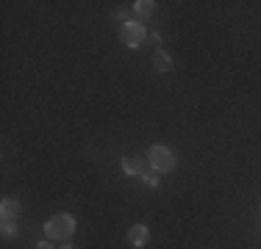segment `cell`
<instances>
[{"instance_id":"1","label":"cell","mask_w":261,"mask_h":249,"mask_svg":"<svg viewBox=\"0 0 261 249\" xmlns=\"http://www.w3.org/2000/svg\"><path fill=\"white\" fill-rule=\"evenodd\" d=\"M75 233V219L70 213H56L45 222V235L50 241H59V244H67Z\"/></svg>"},{"instance_id":"2","label":"cell","mask_w":261,"mask_h":249,"mask_svg":"<svg viewBox=\"0 0 261 249\" xmlns=\"http://www.w3.org/2000/svg\"><path fill=\"white\" fill-rule=\"evenodd\" d=\"M147 164L153 166L159 174H164V172H172L178 166V155L172 152L170 147H164V144H153L150 149H147Z\"/></svg>"},{"instance_id":"3","label":"cell","mask_w":261,"mask_h":249,"mask_svg":"<svg viewBox=\"0 0 261 249\" xmlns=\"http://www.w3.org/2000/svg\"><path fill=\"white\" fill-rule=\"evenodd\" d=\"M120 42H122L125 47H130V50H134V47H142V45L147 42L145 25H142V22H134V20L125 22V25H120Z\"/></svg>"},{"instance_id":"4","label":"cell","mask_w":261,"mask_h":249,"mask_svg":"<svg viewBox=\"0 0 261 249\" xmlns=\"http://www.w3.org/2000/svg\"><path fill=\"white\" fill-rule=\"evenodd\" d=\"M150 241V227L147 224H134V227H128V244L134 249H142Z\"/></svg>"},{"instance_id":"5","label":"cell","mask_w":261,"mask_h":249,"mask_svg":"<svg viewBox=\"0 0 261 249\" xmlns=\"http://www.w3.org/2000/svg\"><path fill=\"white\" fill-rule=\"evenodd\" d=\"M150 169V164H147V158H142V155H130V158H122V172L125 174H145Z\"/></svg>"},{"instance_id":"6","label":"cell","mask_w":261,"mask_h":249,"mask_svg":"<svg viewBox=\"0 0 261 249\" xmlns=\"http://www.w3.org/2000/svg\"><path fill=\"white\" fill-rule=\"evenodd\" d=\"M0 216H3V222H14L17 216H20V202L6 197L3 202H0Z\"/></svg>"},{"instance_id":"7","label":"cell","mask_w":261,"mask_h":249,"mask_svg":"<svg viewBox=\"0 0 261 249\" xmlns=\"http://www.w3.org/2000/svg\"><path fill=\"white\" fill-rule=\"evenodd\" d=\"M153 67H156V72H172V58L167 53H161V50H156L153 53Z\"/></svg>"},{"instance_id":"8","label":"cell","mask_w":261,"mask_h":249,"mask_svg":"<svg viewBox=\"0 0 261 249\" xmlns=\"http://www.w3.org/2000/svg\"><path fill=\"white\" fill-rule=\"evenodd\" d=\"M134 11L139 17H150L153 11H156V3H153V0H136L134 3Z\"/></svg>"},{"instance_id":"9","label":"cell","mask_w":261,"mask_h":249,"mask_svg":"<svg viewBox=\"0 0 261 249\" xmlns=\"http://www.w3.org/2000/svg\"><path fill=\"white\" fill-rule=\"evenodd\" d=\"M142 183H145L147 189H159V172L150 166V169H147L145 174H142Z\"/></svg>"},{"instance_id":"10","label":"cell","mask_w":261,"mask_h":249,"mask_svg":"<svg viewBox=\"0 0 261 249\" xmlns=\"http://www.w3.org/2000/svg\"><path fill=\"white\" fill-rule=\"evenodd\" d=\"M0 230H3V235H6V238H11V235H17V233H20L17 222H3V227H0Z\"/></svg>"},{"instance_id":"11","label":"cell","mask_w":261,"mask_h":249,"mask_svg":"<svg viewBox=\"0 0 261 249\" xmlns=\"http://www.w3.org/2000/svg\"><path fill=\"white\" fill-rule=\"evenodd\" d=\"M114 20H120V25L130 22V20H128V11H125V9H117V11H114Z\"/></svg>"},{"instance_id":"12","label":"cell","mask_w":261,"mask_h":249,"mask_svg":"<svg viewBox=\"0 0 261 249\" xmlns=\"http://www.w3.org/2000/svg\"><path fill=\"white\" fill-rule=\"evenodd\" d=\"M147 42H150L153 47H159V45H161V36H159V34H150V36H147Z\"/></svg>"},{"instance_id":"13","label":"cell","mask_w":261,"mask_h":249,"mask_svg":"<svg viewBox=\"0 0 261 249\" xmlns=\"http://www.w3.org/2000/svg\"><path fill=\"white\" fill-rule=\"evenodd\" d=\"M34 249H53V244H47V241H39V244H36Z\"/></svg>"},{"instance_id":"14","label":"cell","mask_w":261,"mask_h":249,"mask_svg":"<svg viewBox=\"0 0 261 249\" xmlns=\"http://www.w3.org/2000/svg\"><path fill=\"white\" fill-rule=\"evenodd\" d=\"M61 249H75V246H72V244H61Z\"/></svg>"}]
</instances>
